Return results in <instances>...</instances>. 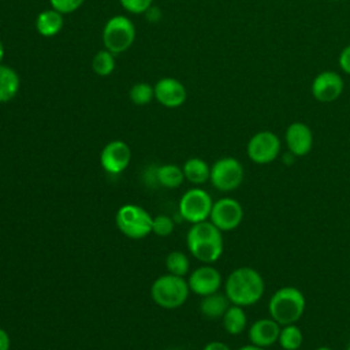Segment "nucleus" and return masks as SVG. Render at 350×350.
<instances>
[{"label":"nucleus","mask_w":350,"mask_h":350,"mask_svg":"<svg viewBox=\"0 0 350 350\" xmlns=\"http://www.w3.org/2000/svg\"><path fill=\"white\" fill-rule=\"evenodd\" d=\"M264 291L265 282L261 273L252 267L235 268L224 280V294L230 304L242 308L257 304Z\"/></svg>","instance_id":"f257e3e1"},{"label":"nucleus","mask_w":350,"mask_h":350,"mask_svg":"<svg viewBox=\"0 0 350 350\" xmlns=\"http://www.w3.org/2000/svg\"><path fill=\"white\" fill-rule=\"evenodd\" d=\"M186 246L193 257L204 264L216 262L224 250L221 231L209 220L191 224L186 234Z\"/></svg>","instance_id":"f03ea898"},{"label":"nucleus","mask_w":350,"mask_h":350,"mask_svg":"<svg viewBox=\"0 0 350 350\" xmlns=\"http://www.w3.org/2000/svg\"><path fill=\"white\" fill-rule=\"evenodd\" d=\"M306 298L304 293L294 286L278 288L268 301V313L280 325L295 324L304 314Z\"/></svg>","instance_id":"7ed1b4c3"},{"label":"nucleus","mask_w":350,"mask_h":350,"mask_svg":"<svg viewBox=\"0 0 350 350\" xmlns=\"http://www.w3.org/2000/svg\"><path fill=\"white\" fill-rule=\"evenodd\" d=\"M189 283L183 276L165 273L159 276L150 287V297L156 305L164 309L182 306L189 297Z\"/></svg>","instance_id":"20e7f679"},{"label":"nucleus","mask_w":350,"mask_h":350,"mask_svg":"<svg viewBox=\"0 0 350 350\" xmlns=\"http://www.w3.org/2000/svg\"><path fill=\"white\" fill-rule=\"evenodd\" d=\"M115 221L119 231L131 239H142L152 232L153 217L144 208L134 204L120 206Z\"/></svg>","instance_id":"39448f33"},{"label":"nucleus","mask_w":350,"mask_h":350,"mask_svg":"<svg viewBox=\"0 0 350 350\" xmlns=\"http://www.w3.org/2000/svg\"><path fill=\"white\" fill-rule=\"evenodd\" d=\"M135 40V26L124 15H115L107 21L103 30L105 48L113 55L129 49Z\"/></svg>","instance_id":"423d86ee"},{"label":"nucleus","mask_w":350,"mask_h":350,"mask_svg":"<svg viewBox=\"0 0 350 350\" xmlns=\"http://www.w3.org/2000/svg\"><path fill=\"white\" fill-rule=\"evenodd\" d=\"M243 165L235 157H220L211 165L209 180L219 191L227 193L238 189L243 180Z\"/></svg>","instance_id":"0eeeda50"},{"label":"nucleus","mask_w":350,"mask_h":350,"mask_svg":"<svg viewBox=\"0 0 350 350\" xmlns=\"http://www.w3.org/2000/svg\"><path fill=\"white\" fill-rule=\"evenodd\" d=\"M212 205L213 201L211 194L204 189L194 187L183 193L178 204V211L183 220L196 224L209 219Z\"/></svg>","instance_id":"6e6552de"},{"label":"nucleus","mask_w":350,"mask_h":350,"mask_svg":"<svg viewBox=\"0 0 350 350\" xmlns=\"http://www.w3.org/2000/svg\"><path fill=\"white\" fill-rule=\"evenodd\" d=\"M280 138L269 130L257 131L250 137L246 145V154L250 161L264 165L275 161L280 154Z\"/></svg>","instance_id":"1a4fd4ad"},{"label":"nucleus","mask_w":350,"mask_h":350,"mask_svg":"<svg viewBox=\"0 0 350 350\" xmlns=\"http://www.w3.org/2000/svg\"><path fill=\"white\" fill-rule=\"evenodd\" d=\"M208 220L221 232L232 231L239 227L243 220V208L238 200L232 197H221L213 202Z\"/></svg>","instance_id":"9d476101"},{"label":"nucleus","mask_w":350,"mask_h":350,"mask_svg":"<svg viewBox=\"0 0 350 350\" xmlns=\"http://www.w3.org/2000/svg\"><path fill=\"white\" fill-rule=\"evenodd\" d=\"M345 82L336 71H321L319 72L310 85L312 96L319 103H332L343 93Z\"/></svg>","instance_id":"9b49d317"},{"label":"nucleus","mask_w":350,"mask_h":350,"mask_svg":"<svg viewBox=\"0 0 350 350\" xmlns=\"http://www.w3.org/2000/svg\"><path fill=\"white\" fill-rule=\"evenodd\" d=\"M131 150L129 145L120 139L108 142L100 153V164L103 170L111 175L122 174L130 164Z\"/></svg>","instance_id":"f8f14e48"},{"label":"nucleus","mask_w":350,"mask_h":350,"mask_svg":"<svg viewBox=\"0 0 350 350\" xmlns=\"http://www.w3.org/2000/svg\"><path fill=\"white\" fill-rule=\"evenodd\" d=\"M187 283L191 293L200 297H205L219 291L223 283V278L215 267L211 264H204L189 275Z\"/></svg>","instance_id":"ddd939ff"},{"label":"nucleus","mask_w":350,"mask_h":350,"mask_svg":"<svg viewBox=\"0 0 350 350\" xmlns=\"http://www.w3.org/2000/svg\"><path fill=\"white\" fill-rule=\"evenodd\" d=\"M287 150L297 157L306 156L313 146V133L304 122H293L287 126L284 133Z\"/></svg>","instance_id":"4468645a"},{"label":"nucleus","mask_w":350,"mask_h":350,"mask_svg":"<svg viewBox=\"0 0 350 350\" xmlns=\"http://www.w3.org/2000/svg\"><path fill=\"white\" fill-rule=\"evenodd\" d=\"M154 88V98L167 108L180 107L186 101V89L182 82L175 78H161L157 81Z\"/></svg>","instance_id":"2eb2a0df"},{"label":"nucleus","mask_w":350,"mask_h":350,"mask_svg":"<svg viewBox=\"0 0 350 350\" xmlns=\"http://www.w3.org/2000/svg\"><path fill=\"white\" fill-rule=\"evenodd\" d=\"M282 325L273 319H258L247 329V339L252 345L268 349L278 342Z\"/></svg>","instance_id":"dca6fc26"},{"label":"nucleus","mask_w":350,"mask_h":350,"mask_svg":"<svg viewBox=\"0 0 350 350\" xmlns=\"http://www.w3.org/2000/svg\"><path fill=\"white\" fill-rule=\"evenodd\" d=\"M230 305L231 304L226 297V294H220L217 291V293L202 297L200 302V312L206 319H220L223 317L224 312L228 309Z\"/></svg>","instance_id":"f3484780"},{"label":"nucleus","mask_w":350,"mask_h":350,"mask_svg":"<svg viewBox=\"0 0 350 350\" xmlns=\"http://www.w3.org/2000/svg\"><path fill=\"white\" fill-rule=\"evenodd\" d=\"M183 176L193 185H204L209 180L211 176V167L208 163L200 157H191L185 161L183 167Z\"/></svg>","instance_id":"a211bd4d"},{"label":"nucleus","mask_w":350,"mask_h":350,"mask_svg":"<svg viewBox=\"0 0 350 350\" xmlns=\"http://www.w3.org/2000/svg\"><path fill=\"white\" fill-rule=\"evenodd\" d=\"M63 14L56 10H44L36 19L37 31L44 37L56 36L63 27Z\"/></svg>","instance_id":"6ab92c4d"},{"label":"nucleus","mask_w":350,"mask_h":350,"mask_svg":"<svg viewBox=\"0 0 350 350\" xmlns=\"http://www.w3.org/2000/svg\"><path fill=\"white\" fill-rule=\"evenodd\" d=\"M223 328L230 335H239L245 331L247 325V316L242 306L238 305H230L228 309L224 312L223 317Z\"/></svg>","instance_id":"aec40b11"},{"label":"nucleus","mask_w":350,"mask_h":350,"mask_svg":"<svg viewBox=\"0 0 350 350\" xmlns=\"http://www.w3.org/2000/svg\"><path fill=\"white\" fill-rule=\"evenodd\" d=\"M19 90V77L10 66L0 64V103L11 101Z\"/></svg>","instance_id":"412c9836"},{"label":"nucleus","mask_w":350,"mask_h":350,"mask_svg":"<svg viewBox=\"0 0 350 350\" xmlns=\"http://www.w3.org/2000/svg\"><path fill=\"white\" fill-rule=\"evenodd\" d=\"M183 171L176 164H163L156 168V180L167 189L179 187L183 182Z\"/></svg>","instance_id":"4be33fe9"},{"label":"nucleus","mask_w":350,"mask_h":350,"mask_svg":"<svg viewBox=\"0 0 350 350\" xmlns=\"http://www.w3.org/2000/svg\"><path fill=\"white\" fill-rule=\"evenodd\" d=\"M278 343L283 350H298L304 343V334L297 324L282 325Z\"/></svg>","instance_id":"5701e85b"},{"label":"nucleus","mask_w":350,"mask_h":350,"mask_svg":"<svg viewBox=\"0 0 350 350\" xmlns=\"http://www.w3.org/2000/svg\"><path fill=\"white\" fill-rule=\"evenodd\" d=\"M165 268L168 273L176 275V276H185L189 272L190 261L189 257L182 252H171L165 257Z\"/></svg>","instance_id":"b1692460"},{"label":"nucleus","mask_w":350,"mask_h":350,"mask_svg":"<svg viewBox=\"0 0 350 350\" xmlns=\"http://www.w3.org/2000/svg\"><path fill=\"white\" fill-rule=\"evenodd\" d=\"M92 68L93 71L100 75V77H107L112 74L115 70V57L113 53L109 52L108 49L105 51H98L92 62Z\"/></svg>","instance_id":"393cba45"},{"label":"nucleus","mask_w":350,"mask_h":350,"mask_svg":"<svg viewBox=\"0 0 350 350\" xmlns=\"http://www.w3.org/2000/svg\"><path fill=\"white\" fill-rule=\"evenodd\" d=\"M154 97V88L150 86L149 83L139 82L131 86L130 89V100L135 105H145L152 101Z\"/></svg>","instance_id":"a878e982"},{"label":"nucleus","mask_w":350,"mask_h":350,"mask_svg":"<svg viewBox=\"0 0 350 350\" xmlns=\"http://www.w3.org/2000/svg\"><path fill=\"white\" fill-rule=\"evenodd\" d=\"M174 220L167 215H159L153 217L152 232H154L159 237H168L174 231Z\"/></svg>","instance_id":"bb28decb"},{"label":"nucleus","mask_w":350,"mask_h":350,"mask_svg":"<svg viewBox=\"0 0 350 350\" xmlns=\"http://www.w3.org/2000/svg\"><path fill=\"white\" fill-rule=\"evenodd\" d=\"M152 1L153 0H120V4L131 14H144L150 8Z\"/></svg>","instance_id":"cd10ccee"},{"label":"nucleus","mask_w":350,"mask_h":350,"mask_svg":"<svg viewBox=\"0 0 350 350\" xmlns=\"http://www.w3.org/2000/svg\"><path fill=\"white\" fill-rule=\"evenodd\" d=\"M53 10H56L60 14H70L77 11L83 0H49Z\"/></svg>","instance_id":"c85d7f7f"},{"label":"nucleus","mask_w":350,"mask_h":350,"mask_svg":"<svg viewBox=\"0 0 350 350\" xmlns=\"http://www.w3.org/2000/svg\"><path fill=\"white\" fill-rule=\"evenodd\" d=\"M338 63H339L340 70H342L345 74L350 75V44L346 45V46L340 51L339 57H338Z\"/></svg>","instance_id":"c756f323"},{"label":"nucleus","mask_w":350,"mask_h":350,"mask_svg":"<svg viewBox=\"0 0 350 350\" xmlns=\"http://www.w3.org/2000/svg\"><path fill=\"white\" fill-rule=\"evenodd\" d=\"M202 350H231L228 345H226L224 342H220V340H212V342H208Z\"/></svg>","instance_id":"7c9ffc66"},{"label":"nucleus","mask_w":350,"mask_h":350,"mask_svg":"<svg viewBox=\"0 0 350 350\" xmlns=\"http://www.w3.org/2000/svg\"><path fill=\"white\" fill-rule=\"evenodd\" d=\"M10 346H11V340L7 331L0 328V350H10Z\"/></svg>","instance_id":"2f4dec72"},{"label":"nucleus","mask_w":350,"mask_h":350,"mask_svg":"<svg viewBox=\"0 0 350 350\" xmlns=\"http://www.w3.org/2000/svg\"><path fill=\"white\" fill-rule=\"evenodd\" d=\"M295 159H297V156H295V154H293V153H291V152H288V150L282 156V161H283V164H286V165H291V164H294Z\"/></svg>","instance_id":"473e14b6"},{"label":"nucleus","mask_w":350,"mask_h":350,"mask_svg":"<svg viewBox=\"0 0 350 350\" xmlns=\"http://www.w3.org/2000/svg\"><path fill=\"white\" fill-rule=\"evenodd\" d=\"M238 350H267V349H264V347H260V346H256V345H252V343H249V345H245V346L239 347Z\"/></svg>","instance_id":"72a5a7b5"},{"label":"nucleus","mask_w":350,"mask_h":350,"mask_svg":"<svg viewBox=\"0 0 350 350\" xmlns=\"http://www.w3.org/2000/svg\"><path fill=\"white\" fill-rule=\"evenodd\" d=\"M4 53H5V51H4V45H3V42L0 41V64H1L3 59H4Z\"/></svg>","instance_id":"f704fd0d"},{"label":"nucleus","mask_w":350,"mask_h":350,"mask_svg":"<svg viewBox=\"0 0 350 350\" xmlns=\"http://www.w3.org/2000/svg\"><path fill=\"white\" fill-rule=\"evenodd\" d=\"M314 350H332V349L328 347V346H319V347L314 349Z\"/></svg>","instance_id":"c9c22d12"},{"label":"nucleus","mask_w":350,"mask_h":350,"mask_svg":"<svg viewBox=\"0 0 350 350\" xmlns=\"http://www.w3.org/2000/svg\"><path fill=\"white\" fill-rule=\"evenodd\" d=\"M345 350H350V340H349V343H347V346H346Z\"/></svg>","instance_id":"e433bc0d"},{"label":"nucleus","mask_w":350,"mask_h":350,"mask_svg":"<svg viewBox=\"0 0 350 350\" xmlns=\"http://www.w3.org/2000/svg\"><path fill=\"white\" fill-rule=\"evenodd\" d=\"M329 1H345V0H329Z\"/></svg>","instance_id":"4c0bfd02"},{"label":"nucleus","mask_w":350,"mask_h":350,"mask_svg":"<svg viewBox=\"0 0 350 350\" xmlns=\"http://www.w3.org/2000/svg\"><path fill=\"white\" fill-rule=\"evenodd\" d=\"M174 350H179V349H174Z\"/></svg>","instance_id":"58836bf2"}]
</instances>
